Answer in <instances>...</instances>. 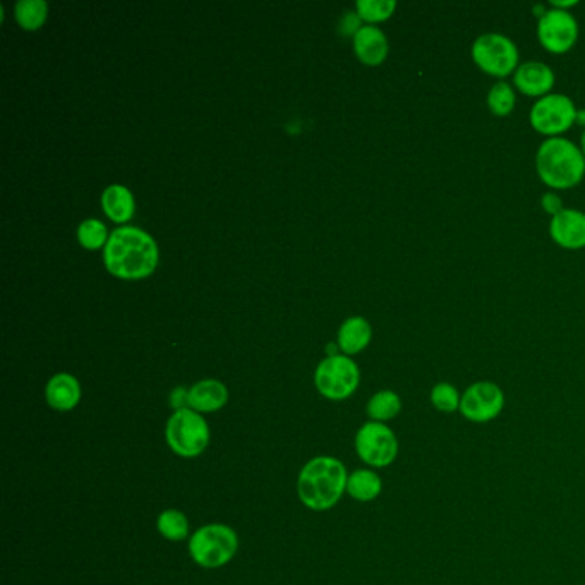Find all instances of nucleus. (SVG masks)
<instances>
[{
	"label": "nucleus",
	"mask_w": 585,
	"mask_h": 585,
	"mask_svg": "<svg viewBox=\"0 0 585 585\" xmlns=\"http://www.w3.org/2000/svg\"><path fill=\"white\" fill-rule=\"evenodd\" d=\"M505 404V392L495 381H476L462 392L459 412L469 423L488 424L501 416Z\"/></svg>",
	"instance_id": "nucleus-9"
},
{
	"label": "nucleus",
	"mask_w": 585,
	"mask_h": 585,
	"mask_svg": "<svg viewBox=\"0 0 585 585\" xmlns=\"http://www.w3.org/2000/svg\"><path fill=\"white\" fill-rule=\"evenodd\" d=\"M316 388L330 400L349 399L356 392L361 373L356 362L347 356L326 357L316 369Z\"/></svg>",
	"instance_id": "nucleus-10"
},
{
	"label": "nucleus",
	"mask_w": 585,
	"mask_h": 585,
	"mask_svg": "<svg viewBox=\"0 0 585 585\" xmlns=\"http://www.w3.org/2000/svg\"><path fill=\"white\" fill-rule=\"evenodd\" d=\"M105 266L112 275L138 280L153 273L158 263L157 242L138 227H121L105 244Z\"/></svg>",
	"instance_id": "nucleus-1"
},
{
	"label": "nucleus",
	"mask_w": 585,
	"mask_h": 585,
	"mask_svg": "<svg viewBox=\"0 0 585 585\" xmlns=\"http://www.w3.org/2000/svg\"><path fill=\"white\" fill-rule=\"evenodd\" d=\"M229 400L224 383L217 380H203L189 390V409L196 412H215L222 409Z\"/></svg>",
	"instance_id": "nucleus-16"
},
{
	"label": "nucleus",
	"mask_w": 585,
	"mask_h": 585,
	"mask_svg": "<svg viewBox=\"0 0 585 585\" xmlns=\"http://www.w3.org/2000/svg\"><path fill=\"white\" fill-rule=\"evenodd\" d=\"M107 236H109L107 227L100 220H95V218H90V220H86V222L79 225L78 239L86 249L102 248L103 244L109 242Z\"/></svg>",
	"instance_id": "nucleus-26"
},
{
	"label": "nucleus",
	"mask_w": 585,
	"mask_h": 585,
	"mask_svg": "<svg viewBox=\"0 0 585 585\" xmlns=\"http://www.w3.org/2000/svg\"><path fill=\"white\" fill-rule=\"evenodd\" d=\"M356 452L364 464L383 469L399 457V440L390 426L369 421L357 431Z\"/></svg>",
	"instance_id": "nucleus-8"
},
{
	"label": "nucleus",
	"mask_w": 585,
	"mask_h": 585,
	"mask_svg": "<svg viewBox=\"0 0 585 585\" xmlns=\"http://www.w3.org/2000/svg\"><path fill=\"white\" fill-rule=\"evenodd\" d=\"M373 337V328L368 320L361 316H352L344 321V325L338 330V347L345 354H357L368 347Z\"/></svg>",
	"instance_id": "nucleus-17"
},
{
	"label": "nucleus",
	"mask_w": 585,
	"mask_h": 585,
	"mask_svg": "<svg viewBox=\"0 0 585 585\" xmlns=\"http://www.w3.org/2000/svg\"><path fill=\"white\" fill-rule=\"evenodd\" d=\"M354 52L364 64L380 66L390 52L385 31L374 25H364L354 37Z\"/></svg>",
	"instance_id": "nucleus-14"
},
{
	"label": "nucleus",
	"mask_w": 585,
	"mask_h": 585,
	"mask_svg": "<svg viewBox=\"0 0 585 585\" xmlns=\"http://www.w3.org/2000/svg\"><path fill=\"white\" fill-rule=\"evenodd\" d=\"M580 150H582V153H584L585 155V129L584 131H582V134H580Z\"/></svg>",
	"instance_id": "nucleus-32"
},
{
	"label": "nucleus",
	"mask_w": 585,
	"mask_h": 585,
	"mask_svg": "<svg viewBox=\"0 0 585 585\" xmlns=\"http://www.w3.org/2000/svg\"><path fill=\"white\" fill-rule=\"evenodd\" d=\"M49 6L45 0H19L16 4V19L25 30H37L45 23Z\"/></svg>",
	"instance_id": "nucleus-23"
},
{
	"label": "nucleus",
	"mask_w": 585,
	"mask_h": 585,
	"mask_svg": "<svg viewBox=\"0 0 585 585\" xmlns=\"http://www.w3.org/2000/svg\"><path fill=\"white\" fill-rule=\"evenodd\" d=\"M429 402L435 407L436 411L441 414H453L460 411V402H462V393L457 386L440 381L436 383L431 392H429Z\"/></svg>",
	"instance_id": "nucleus-22"
},
{
	"label": "nucleus",
	"mask_w": 585,
	"mask_h": 585,
	"mask_svg": "<svg viewBox=\"0 0 585 585\" xmlns=\"http://www.w3.org/2000/svg\"><path fill=\"white\" fill-rule=\"evenodd\" d=\"M366 412L374 423L386 424L402 412V399H400L399 393L392 392V390H381V392L374 393L373 397L369 399Z\"/></svg>",
	"instance_id": "nucleus-20"
},
{
	"label": "nucleus",
	"mask_w": 585,
	"mask_h": 585,
	"mask_svg": "<svg viewBox=\"0 0 585 585\" xmlns=\"http://www.w3.org/2000/svg\"><path fill=\"white\" fill-rule=\"evenodd\" d=\"M472 61L484 74L493 78L513 76L520 66L517 43L503 33H483L474 40L471 49Z\"/></svg>",
	"instance_id": "nucleus-4"
},
{
	"label": "nucleus",
	"mask_w": 585,
	"mask_h": 585,
	"mask_svg": "<svg viewBox=\"0 0 585 585\" xmlns=\"http://www.w3.org/2000/svg\"><path fill=\"white\" fill-rule=\"evenodd\" d=\"M512 85L524 97L539 98L553 93L556 83V74L546 62L529 61L520 64L513 73Z\"/></svg>",
	"instance_id": "nucleus-12"
},
{
	"label": "nucleus",
	"mask_w": 585,
	"mask_h": 585,
	"mask_svg": "<svg viewBox=\"0 0 585 585\" xmlns=\"http://www.w3.org/2000/svg\"><path fill=\"white\" fill-rule=\"evenodd\" d=\"M170 405L174 407L175 411H181V409H187L186 405H189V392L186 388H175L172 395H170Z\"/></svg>",
	"instance_id": "nucleus-29"
},
{
	"label": "nucleus",
	"mask_w": 585,
	"mask_h": 585,
	"mask_svg": "<svg viewBox=\"0 0 585 585\" xmlns=\"http://www.w3.org/2000/svg\"><path fill=\"white\" fill-rule=\"evenodd\" d=\"M575 126H580L585 129V109L577 110V117H575Z\"/></svg>",
	"instance_id": "nucleus-31"
},
{
	"label": "nucleus",
	"mask_w": 585,
	"mask_h": 585,
	"mask_svg": "<svg viewBox=\"0 0 585 585\" xmlns=\"http://www.w3.org/2000/svg\"><path fill=\"white\" fill-rule=\"evenodd\" d=\"M361 28V18H359V14H345L344 19H342V31H344V33L356 37L357 31L361 30Z\"/></svg>",
	"instance_id": "nucleus-28"
},
{
	"label": "nucleus",
	"mask_w": 585,
	"mask_h": 585,
	"mask_svg": "<svg viewBox=\"0 0 585 585\" xmlns=\"http://www.w3.org/2000/svg\"><path fill=\"white\" fill-rule=\"evenodd\" d=\"M541 206H543L544 212L551 215V218L556 217L558 213L565 210V208H563V200H561L560 194L555 193V191L543 194V198H541Z\"/></svg>",
	"instance_id": "nucleus-27"
},
{
	"label": "nucleus",
	"mask_w": 585,
	"mask_h": 585,
	"mask_svg": "<svg viewBox=\"0 0 585 585\" xmlns=\"http://www.w3.org/2000/svg\"><path fill=\"white\" fill-rule=\"evenodd\" d=\"M45 395H47L50 407L55 411H73L81 400V386L71 374H55L47 385Z\"/></svg>",
	"instance_id": "nucleus-15"
},
{
	"label": "nucleus",
	"mask_w": 585,
	"mask_h": 585,
	"mask_svg": "<svg viewBox=\"0 0 585 585\" xmlns=\"http://www.w3.org/2000/svg\"><path fill=\"white\" fill-rule=\"evenodd\" d=\"M357 14L359 18L368 21L369 25L381 23L392 18L397 2L395 0H357Z\"/></svg>",
	"instance_id": "nucleus-25"
},
{
	"label": "nucleus",
	"mask_w": 585,
	"mask_h": 585,
	"mask_svg": "<svg viewBox=\"0 0 585 585\" xmlns=\"http://www.w3.org/2000/svg\"><path fill=\"white\" fill-rule=\"evenodd\" d=\"M549 236L556 246L579 251L585 248V213L575 208H565L549 222Z\"/></svg>",
	"instance_id": "nucleus-13"
},
{
	"label": "nucleus",
	"mask_w": 585,
	"mask_h": 585,
	"mask_svg": "<svg viewBox=\"0 0 585 585\" xmlns=\"http://www.w3.org/2000/svg\"><path fill=\"white\" fill-rule=\"evenodd\" d=\"M158 532L169 541H184L189 534V522L179 510H165L157 522Z\"/></svg>",
	"instance_id": "nucleus-24"
},
{
	"label": "nucleus",
	"mask_w": 585,
	"mask_h": 585,
	"mask_svg": "<svg viewBox=\"0 0 585 585\" xmlns=\"http://www.w3.org/2000/svg\"><path fill=\"white\" fill-rule=\"evenodd\" d=\"M486 102H488V109L493 114L498 115V117H508L517 105V90L513 88L512 83L498 81L488 91Z\"/></svg>",
	"instance_id": "nucleus-21"
},
{
	"label": "nucleus",
	"mask_w": 585,
	"mask_h": 585,
	"mask_svg": "<svg viewBox=\"0 0 585 585\" xmlns=\"http://www.w3.org/2000/svg\"><path fill=\"white\" fill-rule=\"evenodd\" d=\"M165 438L172 452L193 459L205 452L210 443V428L205 419L193 409L175 411L167 423Z\"/></svg>",
	"instance_id": "nucleus-6"
},
{
	"label": "nucleus",
	"mask_w": 585,
	"mask_h": 585,
	"mask_svg": "<svg viewBox=\"0 0 585 585\" xmlns=\"http://www.w3.org/2000/svg\"><path fill=\"white\" fill-rule=\"evenodd\" d=\"M347 481L349 474L340 460L316 457L302 467L297 493L306 507L323 512L337 505L347 491Z\"/></svg>",
	"instance_id": "nucleus-2"
},
{
	"label": "nucleus",
	"mask_w": 585,
	"mask_h": 585,
	"mask_svg": "<svg viewBox=\"0 0 585 585\" xmlns=\"http://www.w3.org/2000/svg\"><path fill=\"white\" fill-rule=\"evenodd\" d=\"M239 539L229 525L210 524L200 527L189 541V553L200 567H224L237 553Z\"/></svg>",
	"instance_id": "nucleus-5"
},
{
	"label": "nucleus",
	"mask_w": 585,
	"mask_h": 585,
	"mask_svg": "<svg viewBox=\"0 0 585 585\" xmlns=\"http://www.w3.org/2000/svg\"><path fill=\"white\" fill-rule=\"evenodd\" d=\"M536 170L549 189H572L584 181L585 155L570 139L546 138L537 148Z\"/></svg>",
	"instance_id": "nucleus-3"
},
{
	"label": "nucleus",
	"mask_w": 585,
	"mask_h": 585,
	"mask_svg": "<svg viewBox=\"0 0 585 585\" xmlns=\"http://www.w3.org/2000/svg\"><path fill=\"white\" fill-rule=\"evenodd\" d=\"M102 205L107 217H110V220H114L117 224L127 222L129 218L133 217V194L121 184H114L103 191Z\"/></svg>",
	"instance_id": "nucleus-18"
},
{
	"label": "nucleus",
	"mask_w": 585,
	"mask_h": 585,
	"mask_svg": "<svg viewBox=\"0 0 585 585\" xmlns=\"http://www.w3.org/2000/svg\"><path fill=\"white\" fill-rule=\"evenodd\" d=\"M381 489H383V481L371 469H359L352 472L347 481V493L354 500L362 501V503L376 500L381 495Z\"/></svg>",
	"instance_id": "nucleus-19"
},
{
	"label": "nucleus",
	"mask_w": 585,
	"mask_h": 585,
	"mask_svg": "<svg viewBox=\"0 0 585 585\" xmlns=\"http://www.w3.org/2000/svg\"><path fill=\"white\" fill-rule=\"evenodd\" d=\"M537 40L551 54H567L579 40V21L570 11L549 7L548 13L537 19Z\"/></svg>",
	"instance_id": "nucleus-11"
},
{
	"label": "nucleus",
	"mask_w": 585,
	"mask_h": 585,
	"mask_svg": "<svg viewBox=\"0 0 585 585\" xmlns=\"http://www.w3.org/2000/svg\"><path fill=\"white\" fill-rule=\"evenodd\" d=\"M551 7H555V9H561V11H570L572 7L579 6V2L577 0H551Z\"/></svg>",
	"instance_id": "nucleus-30"
},
{
	"label": "nucleus",
	"mask_w": 585,
	"mask_h": 585,
	"mask_svg": "<svg viewBox=\"0 0 585 585\" xmlns=\"http://www.w3.org/2000/svg\"><path fill=\"white\" fill-rule=\"evenodd\" d=\"M577 107L572 98L563 93H549L539 98L529 112V122L536 133L546 138H560L575 126Z\"/></svg>",
	"instance_id": "nucleus-7"
}]
</instances>
